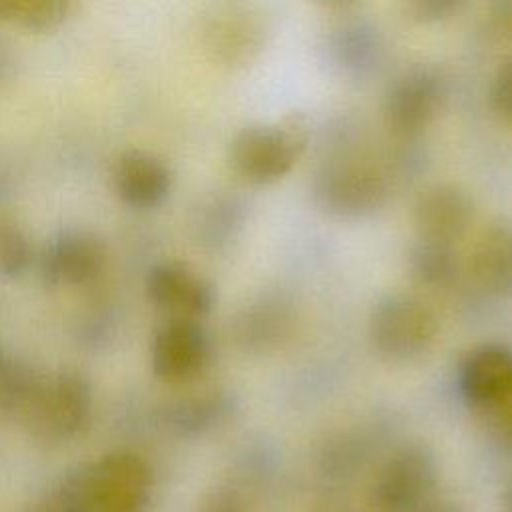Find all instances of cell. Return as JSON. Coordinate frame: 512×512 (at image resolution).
Wrapping results in <instances>:
<instances>
[{
  "mask_svg": "<svg viewBox=\"0 0 512 512\" xmlns=\"http://www.w3.org/2000/svg\"><path fill=\"white\" fill-rule=\"evenodd\" d=\"M308 140L310 128L302 114L250 124L232 138L230 164L238 176L252 184H272L292 170Z\"/></svg>",
  "mask_w": 512,
  "mask_h": 512,
  "instance_id": "1",
  "label": "cell"
},
{
  "mask_svg": "<svg viewBox=\"0 0 512 512\" xmlns=\"http://www.w3.org/2000/svg\"><path fill=\"white\" fill-rule=\"evenodd\" d=\"M94 406L90 380L78 370H60L40 380L24 414L30 436L48 448L68 444L86 426Z\"/></svg>",
  "mask_w": 512,
  "mask_h": 512,
  "instance_id": "2",
  "label": "cell"
},
{
  "mask_svg": "<svg viewBox=\"0 0 512 512\" xmlns=\"http://www.w3.org/2000/svg\"><path fill=\"white\" fill-rule=\"evenodd\" d=\"M438 334L434 310L420 298L390 292L376 300L368 316L372 348L388 362H408L426 352Z\"/></svg>",
  "mask_w": 512,
  "mask_h": 512,
  "instance_id": "3",
  "label": "cell"
},
{
  "mask_svg": "<svg viewBox=\"0 0 512 512\" xmlns=\"http://www.w3.org/2000/svg\"><path fill=\"white\" fill-rule=\"evenodd\" d=\"M92 512H142L154 490L150 464L134 452H110L78 466Z\"/></svg>",
  "mask_w": 512,
  "mask_h": 512,
  "instance_id": "4",
  "label": "cell"
},
{
  "mask_svg": "<svg viewBox=\"0 0 512 512\" xmlns=\"http://www.w3.org/2000/svg\"><path fill=\"white\" fill-rule=\"evenodd\" d=\"M438 476V458L430 446L404 444L378 468L370 502L378 512H414L434 498Z\"/></svg>",
  "mask_w": 512,
  "mask_h": 512,
  "instance_id": "5",
  "label": "cell"
},
{
  "mask_svg": "<svg viewBox=\"0 0 512 512\" xmlns=\"http://www.w3.org/2000/svg\"><path fill=\"white\" fill-rule=\"evenodd\" d=\"M388 180L364 162H332L314 178V198L322 210L340 218H362L388 200Z\"/></svg>",
  "mask_w": 512,
  "mask_h": 512,
  "instance_id": "6",
  "label": "cell"
},
{
  "mask_svg": "<svg viewBox=\"0 0 512 512\" xmlns=\"http://www.w3.org/2000/svg\"><path fill=\"white\" fill-rule=\"evenodd\" d=\"M446 100V80L430 64L402 70L386 90L384 122L398 136L422 132L440 112Z\"/></svg>",
  "mask_w": 512,
  "mask_h": 512,
  "instance_id": "7",
  "label": "cell"
},
{
  "mask_svg": "<svg viewBox=\"0 0 512 512\" xmlns=\"http://www.w3.org/2000/svg\"><path fill=\"white\" fill-rule=\"evenodd\" d=\"M108 258V248L90 230L68 228L52 236L40 256V274L50 286H84L96 280Z\"/></svg>",
  "mask_w": 512,
  "mask_h": 512,
  "instance_id": "8",
  "label": "cell"
},
{
  "mask_svg": "<svg viewBox=\"0 0 512 512\" xmlns=\"http://www.w3.org/2000/svg\"><path fill=\"white\" fill-rule=\"evenodd\" d=\"M456 386L472 408H502L512 398V352L496 342L470 348L458 364Z\"/></svg>",
  "mask_w": 512,
  "mask_h": 512,
  "instance_id": "9",
  "label": "cell"
},
{
  "mask_svg": "<svg viewBox=\"0 0 512 512\" xmlns=\"http://www.w3.org/2000/svg\"><path fill=\"white\" fill-rule=\"evenodd\" d=\"M210 356V338L198 320L172 318L152 340L150 362L160 380L186 382L196 378Z\"/></svg>",
  "mask_w": 512,
  "mask_h": 512,
  "instance_id": "10",
  "label": "cell"
},
{
  "mask_svg": "<svg viewBox=\"0 0 512 512\" xmlns=\"http://www.w3.org/2000/svg\"><path fill=\"white\" fill-rule=\"evenodd\" d=\"M474 218V200L458 184L426 186L414 200L412 220L418 240L454 244Z\"/></svg>",
  "mask_w": 512,
  "mask_h": 512,
  "instance_id": "11",
  "label": "cell"
},
{
  "mask_svg": "<svg viewBox=\"0 0 512 512\" xmlns=\"http://www.w3.org/2000/svg\"><path fill=\"white\" fill-rule=\"evenodd\" d=\"M146 292L156 306L190 320L206 316L216 300L214 286L184 262L152 266L146 276Z\"/></svg>",
  "mask_w": 512,
  "mask_h": 512,
  "instance_id": "12",
  "label": "cell"
},
{
  "mask_svg": "<svg viewBox=\"0 0 512 512\" xmlns=\"http://www.w3.org/2000/svg\"><path fill=\"white\" fill-rule=\"evenodd\" d=\"M266 24L250 8L226 6L216 10L204 26L208 50L226 64L250 62L264 46Z\"/></svg>",
  "mask_w": 512,
  "mask_h": 512,
  "instance_id": "13",
  "label": "cell"
},
{
  "mask_svg": "<svg viewBox=\"0 0 512 512\" xmlns=\"http://www.w3.org/2000/svg\"><path fill=\"white\" fill-rule=\"evenodd\" d=\"M114 186L128 206L154 208L168 198L172 172L166 162L152 152L126 150L116 160Z\"/></svg>",
  "mask_w": 512,
  "mask_h": 512,
  "instance_id": "14",
  "label": "cell"
},
{
  "mask_svg": "<svg viewBox=\"0 0 512 512\" xmlns=\"http://www.w3.org/2000/svg\"><path fill=\"white\" fill-rule=\"evenodd\" d=\"M470 274L490 296H512V220L488 224L470 252Z\"/></svg>",
  "mask_w": 512,
  "mask_h": 512,
  "instance_id": "15",
  "label": "cell"
},
{
  "mask_svg": "<svg viewBox=\"0 0 512 512\" xmlns=\"http://www.w3.org/2000/svg\"><path fill=\"white\" fill-rule=\"evenodd\" d=\"M236 410V398L224 390H212L182 398L164 408V426L182 438H196L224 424Z\"/></svg>",
  "mask_w": 512,
  "mask_h": 512,
  "instance_id": "16",
  "label": "cell"
},
{
  "mask_svg": "<svg viewBox=\"0 0 512 512\" xmlns=\"http://www.w3.org/2000/svg\"><path fill=\"white\" fill-rule=\"evenodd\" d=\"M408 268L416 282L432 288L448 286L458 274L456 252L450 244L418 240L410 248Z\"/></svg>",
  "mask_w": 512,
  "mask_h": 512,
  "instance_id": "17",
  "label": "cell"
},
{
  "mask_svg": "<svg viewBox=\"0 0 512 512\" xmlns=\"http://www.w3.org/2000/svg\"><path fill=\"white\" fill-rule=\"evenodd\" d=\"M66 0H0V22L30 32L58 28L70 14Z\"/></svg>",
  "mask_w": 512,
  "mask_h": 512,
  "instance_id": "18",
  "label": "cell"
},
{
  "mask_svg": "<svg viewBox=\"0 0 512 512\" xmlns=\"http://www.w3.org/2000/svg\"><path fill=\"white\" fill-rule=\"evenodd\" d=\"M278 304L280 302L276 300H264L252 308H246L240 314V318L236 320V338L246 348L266 346L282 332L286 324V314Z\"/></svg>",
  "mask_w": 512,
  "mask_h": 512,
  "instance_id": "19",
  "label": "cell"
},
{
  "mask_svg": "<svg viewBox=\"0 0 512 512\" xmlns=\"http://www.w3.org/2000/svg\"><path fill=\"white\" fill-rule=\"evenodd\" d=\"M242 226V206L234 198L212 200L198 222L200 238L212 246L228 242Z\"/></svg>",
  "mask_w": 512,
  "mask_h": 512,
  "instance_id": "20",
  "label": "cell"
},
{
  "mask_svg": "<svg viewBox=\"0 0 512 512\" xmlns=\"http://www.w3.org/2000/svg\"><path fill=\"white\" fill-rule=\"evenodd\" d=\"M22 512H92L78 468L68 472L50 492L34 500Z\"/></svg>",
  "mask_w": 512,
  "mask_h": 512,
  "instance_id": "21",
  "label": "cell"
},
{
  "mask_svg": "<svg viewBox=\"0 0 512 512\" xmlns=\"http://www.w3.org/2000/svg\"><path fill=\"white\" fill-rule=\"evenodd\" d=\"M378 44L372 36V30L366 26H350L340 30L334 42V52L338 60L350 68H364L372 62Z\"/></svg>",
  "mask_w": 512,
  "mask_h": 512,
  "instance_id": "22",
  "label": "cell"
},
{
  "mask_svg": "<svg viewBox=\"0 0 512 512\" xmlns=\"http://www.w3.org/2000/svg\"><path fill=\"white\" fill-rule=\"evenodd\" d=\"M30 260L32 248L26 234L12 224H0V276H20Z\"/></svg>",
  "mask_w": 512,
  "mask_h": 512,
  "instance_id": "23",
  "label": "cell"
},
{
  "mask_svg": "<svg viewBox=\"0 0 512 512\" xmlns=\"http://www.w3.org/2000/svg\"><path fill=\"white\" fill-rule=\"evenodd\" d=\"M198 512H254V504L240 486L224 484L202 498Z\"/></svg>",
  "mask_w": 512,
  "mask_h": 512,
  "instance_id": "24",
  "label": "cell"
},
{
  "mask_svg": "<svg viewBox=\"0 0 512 512\" xmlns=\"http://www.w3.org/2000/svg\"><path fill=\"white\" fill-rule=\"evenodd\" d=\"M484 32L496 44L512 46V0L494 2L484 16Z\"/></svg>",
  "mask_w": 512,
  "mask_h": 512,
  "instance_id": "25",
  "label": "cell"
},
{
  "mask_svg": "<svg viewBox=\"0 0 512 512\" xmlns=\"http://www.w3.org/2000/svg\"><path fill=\"white\" fill-rule=\"evenodd\" d=\"M490 102L496 114L512 124V58L496 70L490 84Z\"/></svg>",
  "mask_w": 512,
  "mask_h": 512,
  "instance_id": "26",
  "label": "cell"
},
{
  "mask_svg": "<svg viewBox=\"0 0 512 512\" xmlns=\"http://www.w3.org/2000/svg\"><path fill=\"white\" fill-rule=\"evenodd\" d=\"M466 8L462 0H416L406 4V12L416 22H440Z\"/></svg>",
  "mask_w": 512,
  "mask_h": 512,
  "instance_id": "27",
  "label": "cell"
},
{
  "mask_svg": "<svg viewBox=\"0 0 512 512\" xmlns=\"http://www.w3.org/2000/svg\"><path fill=\"white\" fill-rule=\"evenodd\" d=\"M414 512H470V510L456 498H432L430 502H426Z\"/></svg>",
  "mask_w": 512,
  "mask_h": 512,
  "instance_id": "28",
  "label": "cell"
},
{
  "mask_svg": "<svg viewBox=\"0 0 512 512\" xmlns=\"http://www.w3.org/2000/svg\"><path fill=\"white\" fill-rule=\"evenodd\" d=\"M502 432H504V438H506V442L512 446V410L504 416V420H502Z\"/></svg>",
  "mask_w": 512,
  "mask_h": 512,
  "instance_id": "29",
  "label": "cell"
},
{
  "mask_svg": "<svg viewBox=\"0 0 512 512\" xmlns=\"http://www.w3.org/2000/svg\"><path fill=\"white\" fill-rule=\"evenodd\" d=\"M504 512H512V476L504 488Z\"/></svg>",
  "mask_w": 512,
  "mask_h": 512,
  "instance_id": "30",
  "label": "cell"
},
{
  "mask_svg": "<svg viewBox=\"0 0 512 512\" xmlns=\"http://www.w3.org/2000/svg\"><path fill=\"white\" fill-rule=\"evenodd\" d=\"M314 512H352L348 508H338V506H328V508H318Z\"/></svg>",
  "mask_w": 512,
  "mask_h": 512,
  "instance_id": "31",
  "label": "cell"
},
{
  "mask_svg": "<svg viewBox=\"0 0 512 512\" xmlns=\"http://www.w3.org/2000/svg\"><path fill=\"white\" fill-rule=\"evenodd\" d=\"M6 362V356H4V350H2V346H0V366Z\"/></svg>",
  "mask_w": 512,
  "mask_h": 512,
  "instance_id": "32",
  "label": "cell"
}]
</instances>
